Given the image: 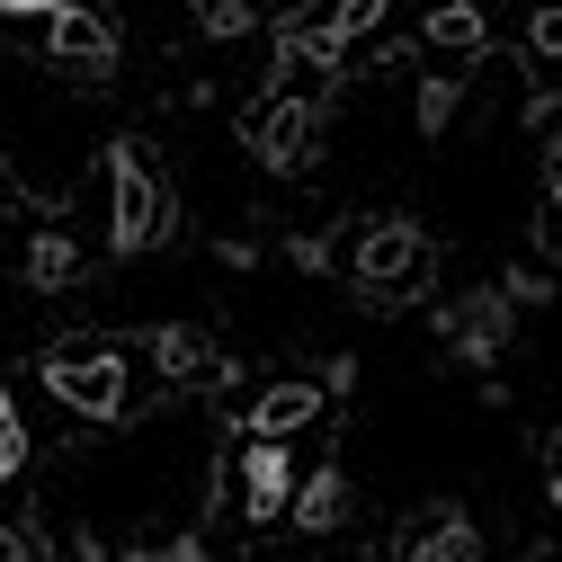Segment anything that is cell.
Listing matches in <instances>:
<instances>
[{
  "mask_svg": "<svg viewBox=\"0 0 562 562\" xmlns=\"http://www.w3.org/2000/svg\"><path fill=\"white\" fill-rule=\"evenodd\" d=\"M375 19H384V0H322V10H304L286 36H295V54H339V45H358Z\"/></svg>",
  "mask_w": 562,
  "mask_h": 562,
  "instance_id": "obj_5",
  "label": "cell"
},
{
  "mask_svg": "<svg viewBox=\"0 0 562 562\" xmlns=\"http://www.w3.org/2000/svg\"><path fill=\"white\" fill-rule=\"evenodd\" d=\"M54 63H81V72H99V63H116V27L99 19V10H81V0H72V10H63L54 27Z\"/></svg>",
  "mask_w": 562,
  "mask_h": 562,
  "instance_id": "obj_7",
  "label": "cell"
},
{
  "mask_svg": "<svg viewBox=\"0 0 562 562\" xmlns=\"http://www.w3.org/2000/svg\"><path fill=\"white\" fill-rule=\"evenodd\" d=\"M27 277H36V286H72V277H81V250L63 241V233H45V241L27 250Z\"/></svg>",
  "mask_w": 562,
  "mask_h": 562,
  "instance_id": "obj_9",
  "label": "cell"
},
{
  "mask_svg": "<svg viewBox=\"0 0 562 562\" xmlns=\"http://www.w3.org/2000/svg\"><path fill=\"white\" fill-rule=\"evenodd\" d=\"M170 233V188L153 170L144 144H108V250L116 259H144Z\"/></svg>",
  "mask_w": 562,
  "mask_h": 562,
  "instance_id": "obj_1",
  "label": "cell"
},
{
  "mask_svg": "<svg viewBox=\"0 0 562 562\" xmlns=\"http://www.w3.org/2000/svg\"><path fill=\"white\" fill-rule=\"evenodd\" d=\"M250 144H259V161H277V170H304L313 144H322V116H313L304 99H268V108L250 116Z\"/></svg>",
  "mask_w": 562,
  "mask_h": 562,
  "instance_id": "obj_4",
  "label": "cell"
},
{
  "mask_svg": "<svg viewBox=\"0 0 562 562\" xmlns=\"http://www.w3.org/2000/svg\"><path fill=\"white\" fill-rule=\"evenodd\" d=\"M72 0H0V19H36V27H54Z\"/></svg>",
  "mask_w": 562,
  "mask_h": 562,
  "instance_id": "obj_13",
  "label": "cell"
},
{
  "mask_svg": "<svg viewBox=\"0 0 562 562\" xmlns=\"http://www.w3.org/2000/svg\"><path fill=\"white\" fill-rule=\"evenodd\" d=\"M313 411H322V393H313V384H277V393L250 411V438H286V429H304Z\"/></svg>",
  "mask_w": 562,
  "mask_h": 562,
  "instance_id": "obj_8",
  "label": "cell"
},
{
  "mask_svg": "<svg viewBox=\"0 0 562 562\" xmlns=\"http://www.w3.org/2000/svg\"><path fill=\"white\" fill-rule=\"evenodd\" d=\"M45 384H54V402H72V411H90V419H116V411H125L116 348H63V358H45Z\"/></svg>",
  "mask_w": 562,
  "mask_h": 562,
  "instance_id": "obj_3",
  "label": "cell"
},
{
  "mask_svg": "<svg viewBox=\"0 0 562 562\" xmlns=\"http://www.w3.org/2000/svg\"><path fill=\"white\" fill-rule=\"evenodd\" d=\"M358 286H367L375 304L419 295V286H429V241H419L411 224H375V233H367V259H358Z\"/></svg>",
  "mask_w": 562,
  "mask_h": 562,
  "instance_id": "obj_2",
  "label": "cell"
},
{
  "mask_svg": "<svg viewBox=\"0 0 562 562\" xmlns=\"http://www.w3.org/2000/svg\"><path fill=\"white\" fill-rule=\"evenodd\" d=\"M19 464H27V429H19V411L0 402V482H10Z\"/></svg>",
  "mask_w": 562,
  "mask_h": 562,
  "instance_id": "obj_12",
  "label": "cell"
},
{
  "mask_svg": "<svg viewBox=\"0 0 562 562\" xmlns=\"http://www.w3.org/2000/svg\"><path fill=\"white\" fill-rule=\"evenodd\" d=\"M161 375H215V348L196 330H161Z\"/></svg>",
  "mask_w": 562,
  "mask_h": 562,
  "instance_id": "obj_10",
  "label": "cell"
},
{
  "mask_svg": "<svg viewBox=\"0 0 562 562\" xmlns=\"http://www.w3.org/2000/svg\"><path fill=\"white\" fill-rule=\"evenodd\" d=\"M330 518H339V482H330V473H313V482L295 491V527H330Z\"/></svg>",
  "mask_w": 562,
  "mask_h": 562,
  "instance_id": "obj_11",
  "label": "cell"
},
{
  "mask_svg": "<svg viewBox=\"0 0 562 562\" xmlns=\"http://www.w3.org/2000/svg\"><path fill=\"white\" fill-rule=\"evenodd\" d=\"M286 438H241V509L250 518H286Z\"/></svg>",
  "mask_w": 562,
  "mask_h": 562,
  "instance_id": "obj_6",
  "label": "cell"
}]
</instances>
